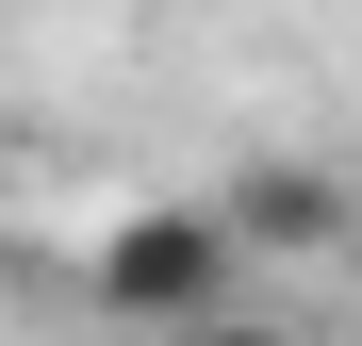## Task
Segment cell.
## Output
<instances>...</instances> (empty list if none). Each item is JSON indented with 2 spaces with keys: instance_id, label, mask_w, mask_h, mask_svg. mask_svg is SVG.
Returning <instances> with one entry per match:
<instances>
[{
  "instance_id": "cell-1",
  "label": "cell",
  "mask_w": 362,
  "mask_h": 346,
  "mask_svg": "<svg viewBox=\"0 0 362 346\" xmlns=\"http://www.w3.org/2000/svg\"><path fill=\"white\" fill-rule=\"evenodd\" d=\"M83 297H99L115 330H165V346L230 330V297H247V231H230V198H132V214H99Z\"/></svg>"
},
{
  "instance_id": "cell-2",
  "label": "cell",
  "mask_w": 362,
  "mask_h": 346,
  "mask_svg": "<svg viewBox=\"0 0 362 346\" xmlns=\"http://www.w3.org/2000/svg\"><path fill=\"white\" fill-rule=\"evenodd\" d=\"M230 231H247V264H329L362 231V198L329 165H247V182H230Z\"/></svg>"
},
{
  "instance_id": "cell-3",
  "label": "cell",
  "mask_w": 362,
  "mask_h": 346,
  "mask_svg": "<svg viewBox=\"0 0 362 346\" xmlns=\"http://www.w3.org/2000/svg\"><path fill=\"white\" fill-rule=\"evenodd\" d=\"M198 346H296V330H264V313H230V330H198Z\"/></svg>"
}]
</instances>
